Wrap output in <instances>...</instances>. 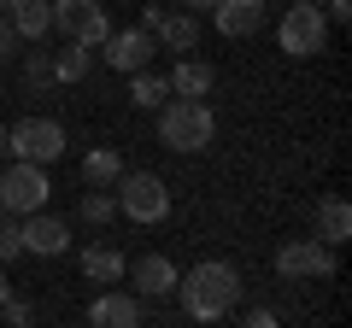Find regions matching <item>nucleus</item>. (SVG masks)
Returning <instances> with one entry per match:
<instances>
[{
    "label": "nucleus",
    "mask_w": 352,
    "mask_h": 328,
    "mask_svg": "<svg viewBox=\"0 0 352 328\" xmlns=\"http://www.w3.org/2000/svg\"><path fill=\"white\" fill-rule=\"evenodd\" d=\"M76 211H82V223H94V229H106L118 217V200L106 188H82V205H76Z\"/></svg>",
    "instance_id": "obj_22"
},
{
    "label": "nucleus",
    "mask_w": 352,
    "mask_h": 328,
    "mask_svg": "<svg viewBox=\"0 0 352 328\" xmlns=\"http://www.w3.org/2000/svg\"><path fill=\"white\" fill-rule=\"evenodd\" d=\"M24 82H30V89H47V82H53V59H47L41 47L24 59Z\"/></svg>",
    "instance_id": "obj_24"
},
{
    "label": "nucleus",
    "mask_w": 352,
    "mask_h": 328,
    "mask_svg": "<svg viewBox=\"0 0 352 328\" xmlns=\"http://www.w3.org/2000/svg\"><path fill=\"white\" fill-rule=\"evenodd\" d=\"M0 152H6V124H0Z\"/></svg>",
    "instance_id": "obj_31"
},
{
    "label": "nucleus",
    "mask_w": 352,
    "mask_h": 328,
    "mask_svg": "<svg viewBox=\"0 0 352 328\" xmlns=\"http://www.w3.org/2000/svg\"><path fill=\"white\" fill-rule=\"evenodd\" d=\"M217 135V117L206 100H164L159 106V141L170 152H206Z\"/></svg>",
    "instance_id": "obj_2"
},
{
    "label": "nucleus",
    "mask_w": 352,
    "mask_h": 328,
    "mask_svg": "<svg viewBox=\"0 0 352 328\" xmlns=\"http://www.w3.org/2000/svg\"><path fill=\"white\" fill-rule=\"evenodd\" d=\"M18 229H24V253L30 258H65V253H71V223L53 217V211L18 217Z\"/></svg>",
    "instance_id": "obj_9"
},
{
    "label": "nucleus",
    "mask_w": 352,
    "mask_h": 328,
    "mask_svg": "<svg viewBox=\"0 0 352 328\" xmlns=\"http://www.w3.org/2000/svg\"><path fill=\"white\" fill-rule=\"evenodd\" d=\"M300 6H317V0H300Z\"/></svg>",
    "instance_id": "obj_32"
},
{
    "label": "nucleus",
    "mask_w": 352,
    "mask_h": 328,
    "mask_svg": "<svg viewBox=\"0 0 352 328\" xmlns=\"http://www.w3.org/2000/svg\"><path fill=\"white\" fill-rule=\"evenodd\" d=\"M247 328H282L276 311H247Z\"/></svg>",
    "instance_id": "obj_27"
},
{
    "label": "nucleus",
    "mask_w": 352,
    "mask_h": 328,
    "mask_svg": "<svg viewBox=\"0 0 352 328\" xmlns=\"http://www.w3.org/2000/svg\"><path fill=\"white\" fill-rule=\"evenodd\" d=\"M124 270H129L124 253H112V246H82V276L88 281H124Z\"/></svg>",
    "instance_id": "obj_19"
},
{
    "label": "nucleus",
    "mask_w": 352,
    "mask_h": 328,
    "mask_svg": "<svg viewBox=\"0 0 352 328\" xmlns=\"http://www.w3.org/2000/svg\"><path fill=\"white\" fill-rule=\"evenodd\" d=\"M212 24H217V36L247 41L264 30V0H212Z\"/></svg>",
    "instance_id": "obj_11"
},
{
    "label": "nucleus",
    "mask_w": 352,
    "mask_h": 328,
    "mask_svg": "<svg viewBox=\"0 0 352 328\" xmlns=\"http://www.w3.org/2000/svg\"><path fill=\"white\" fill-rule=\"evenodd\" d=\"M276 276L282 281H323L335 276V246H323V240H288V246H276Z\"/></svg>",
    "instance_id": "obj_8"
},
{
    "label": "nucleus",
    "mask_w": 352,
    "mask_h": 328,
    "mask_svg": "<svg viewBox=\"0 0 352 328\" xmlns=\"http://www.w3.org/2000/svg\"><path fill=\"white\" fill-rule=\"evenodd\" d=\"M12 53H18V30L6 24V12H0V65L12 59Z\"/></svg>",
    "instance_id": "obj_26"
},
{
    "label": "nucleus",
    "mask_w": 352,
    "mask_h": 328,
    "mask_svg": "<svg viewBox=\"0 0 352 328\" xmlns=\"http://www.w3.org/2000/svg\"><path fill=\"white\" fill-rule=\"evenodd\" d=\"M124 276H129V288H135V299H164V293H176V264H170L164 253L135 258Z\"/></svg>",
    "instance_id": "obj_12"
},
{
    "label": "nucleus",
    "mask_w": 352,
    "mask_h": 328,
    "mask_svg": "<svg viewBox=\"0 0 352 328\" xmlns=\"http://www.w3.org/2000/svg\"><path fill=\"white\" fill-rule=\"evenodd\" d=\"M88 65H94V53H88V47H76V41H65V47L53 53V82H82V76H88Z\"/></svg>",
    "instance_id": "obj_21"
},
{
    "label": "nucleus",
    "mask_w": 352,
    "mask_h": 328,
    "mask_svg": "<svg viewBox=\"0 0 352 328\" xmlns=\"http://www.w3.org/2000/svg\"><path fill=\"white\" fill-rule=\"evenodd\" d=\"M147 36L159 41V47L188 53L194 41H200V18H194V12H182V6H176V12H164V6H159V18H153V30H147Z\"/></svg>",
    "instance_id": "obj_14"
},
{
    "label": "nucleus",
    "mask_w": 352,
    "mask_h": 328,
    "mask_svg": "<svg viewBox=\"0 0 352 328\" xmlns=\"http://www.w3.org/2000/svg\"><path fill=\"white\" fill-rule=\"evenodd\" d=\"M53 30L76 47H100L112 36V18H106L100 0H53Z\"/></svg>",
    "instance_id": "obj_7"
},
{
    "label": "nucleus",
    "mask_w": 352,
    "mask_h": 328,
    "mask_svg": "<svg viewBox=\"0 0 352 328\" xmlns=\"http://www.w3.org/2000/svg\"><path fill=\"white\" fill-rule=\"evenodd\" d=\"M47 164H6V176H0V211H12V217H30V211H47Z\"/></svg>",
    "instance_id": "obj_6"
},
{
    "label": "nucleus",
    "mask_w": 352,
    "mask_h": 328,
    "mask_svg": "<svg viewBox=\"0 0 352 328\" xmlns=\"http://www.w3.org/2000/svg\"><path fill=\"white\" fill-rule=\"evenodd\" d=\"M6 293H12V281H6V270H0V305H6Z\"/></svg>",
    "instance_id": "obj_29"
},
{
    "label": "nucleus",
    "mask_w": 352,
    "mask_h": 328,
    "mask_svg": "<svg viewBox=\"0 0 352 328\" xmlns=\"http://www.w3.org/2000/svg\"><path fill=\"white\" fill-rule=\"evenodd\" d=\"M176 6H182V12H194V18H200V12H212V0H176Z\"/></svg>",
    "instance_id": "obj_28"
},
{
    "label": "nucleus",
    "mask_w": 352,
    "mask_h": 328,
    "mask_svg": "<svg viewBox=\"0 0 352 328\" xmlns=\"http://www.w3.org/2000/svg\"><path fill=\"white\" fill-rule=\"evenodd\" d=\"M129 100H135L141 112H159V106L170 100V82L153 76V71H135V76H129Z\"/></svg>",
    "instance_id": "obj_20"
},
{
    "label": "nucleus",
    "mask_w": 352,
    "mask_h": 328,
    "mask_svg": "<svg viewBox=\"0 0 352 328\" xmlns=\"http://www.w3.org/2000/svg\"><path fill=\"white\" fill-rule=\"evenodd\" d=\"M6 24L18 30V41H47L53 36V0H18L12 12H6Z\"/></svg>",
    "instance_id": "obj_15"
},
{
    "label": "nucleus",
    "mask_w": 352,
    "mask_h": 328,
    "mask_svg": "<svg viewBox=\"0 0 352 328\" xmlns=\"http://www.w3.org/2000/svg\"><path fill=\"white\" fill-rule=\"evenodd\" d=\"M12 258H24V229L12 211H0V264H12Z\"/></svg>",
    "instance_id": "obj_23"
},
{
    "label": "nucleus",
    "mask_w": 352,
    "mask_h": 328,
    "mask_svg": "<svg viewBox=\"0 0 352 328\" xmlns=\"http://www.w3.org/2000/svg\"><path fill=\"white\" fill-rule=\"evenodd\" d=\"M12 6H18V0H0V12H12Z\"/></svg>",
    "instance_id": "obj_30"
},
{
    "label": "nucleus",
    "mask_w": 352,
    "mask_h": 328,
    "mask_svg": "<svg viewBox=\"0 0 352 328\" xmlns=\"http://www.w3.org/2000/svg\"><path fill=\"white\" fill-rule=\"evenodd\" d=\"M176 293H182V311H188L194 323H223L241 305V270L223 264V258H206L188 276H176Z\"/></svg>",
    "instance_id": "obj_1"
},
{
    "label": "nucleus",
    "mask_w": 352,
    "mask_h": 328,
    "mask_svg": "<svg viewBox=\"0 0 352 328\" xmlns=\"http://www.w3.org/2000/svg\"><path fill=\"white\" fill-rule=\"evenodd\" d=\"M118 176H124V159L112 147H94L82 159V188H118Z\"/></svg>",
    "instance_id": "obj_18"
},
{
    "label": "nucleus",
    "mask_w": 352,
    "mask_h": 328,
    "mask_svg": "<svg viewBox=\"0 0 352 328\" xmlns=\"http://www.w3.org/2000/svg\"><path fill=\"white\" fill-rule=\"evenodd\" d=\"M164 82H170L176 100H206V94H212V82H217V71H212L206 59H176V71L164 76Z\"/></svg>",
    "instance_id": "obj_16"
},
{
    "label": "nucleus",
    "mask_w": 352,
    "mask_h": 328,
    "mask_svg": "<svg viewBox=\"0 0 352 328\" xmlns=\"http://www.w3.org/2000/svg\"><path fill=\"white\" fill-rule=\"evenodd\" d=\"M317 240H323V246H346L352 240V211H346L340 194H323V200H317Z\"/></svg>",
    "instance_id": "obj_17"
},
{
    "label": "nucleus",
    "mask_w": 352,
    "mask_h": 328,
    "mask_svg": "<svg viewBox=\"0 0 352 328\" xmlns=\"http://www.w3.org/2000/svg\"><path fill=\"white\" fill-rule=\"evenodd\" d=\"M100 47H106V65H112V71L135 76V71H147V59H153V47H159V41H153L141 24H129V30H112Z\"/></svg>",
    "instance_id": "obj_10"
},
{
    "label": "nucleus",
    "mask_w": 352,
    "mask_h": 328,
    "mask_svg": "<svg viewBox=\"0 0 352 328\" xmlns=\"http://www.w3.org/2000/svg\"><path fill=\"white\" fill-rule=\"evenodd\" d=\"M0 316H6L12 328H30V323H36V305H30V299H18V293H6V305H0Z\"/></svg>",
    "instance_id": "obj_25"
},
{
    "label": "nucleus",
    "mask_w": 352,
    "mask_h": 328,
    "mask_svg": "<svg viewBox=\"0 0 352 328\" xmlns=\"http://www.w3.org/2000/svg\"><path fill=\"white\" fill-rule=\"evenodd\" d=\"M112 200H118V217L147 223V229L170 217V188H164V176H153V170H124Z\"/></svg>",
    "instance_id": "obj_3"
},
{
    "label": "nucleus",
    "mask_w": 352,
    "mask_h": 328,
    "mask_svg": "<svg viewBox=\"0 0 352 328\" xmlns=\"http://www.w3.org/2000/svg\"><path fill=\"white\" fill-rule=\"evenodd\" d=\"M276 47L288 53V59H317V53L329 47L323 6H300V0H294L288 12H282V24H276Z\"/></svg>",
    "instance_id": "obj_4"
},
{
    "label": "nucleus",
    "mask_w": 352,
    "mask_h": 328,
    "mask_svg": "<svg viewBox=\"0 0 352 328\" xmlns=\"http://www.w3.org/2000/svg\"><path fill=\"white\" fill-rule=\"evenodd\" d=\"M6 152L18 164H53L65 159V124L59 117H24V124L6 129Z\"/></svg>",
    "instance_id": "obj_5"
},
{
    "label": "nucleus",
    "mask_w": 352,
    "mask_h": 328,
    "mask_svg": "<svg viewBox=\"0 0 352 328\" xmlns=\"http://www.w3.org/2000/svg\"><path fill=\"white\" fill-rule=\"evenodd\" d=\"M88 328H141V299H135V293L106 288L100 299L88 305Z\"/></svg>",
    "instance_id": "obj_13"
}]
</instances>
